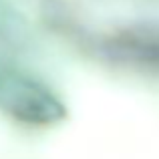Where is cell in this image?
Instances as JSON below:
<instances>
[{
    "mask_svg": "<svg viewBox=\"0 0 159 159\" xmlns=\"http://www.w3.org/2000/svg\"><path fill=\"white\" fill-rule=\"evenodd\" d=\"M115 48L141 62L159 65V32L157 30H135L125 32L115 40Z\"/></svg>",
    "mask_w": 159,
    "mask_h": 159,
    "instance_id": "6da1fadb",
    "label": "cell"
}]
</instances>
